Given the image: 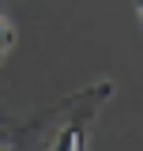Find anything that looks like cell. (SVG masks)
I'll use <instances>...</instances> for the list:
<instances>
[{
    "label": "cell",
    "instance_id": "1",
    "mask_svg": "<svg viewBox=\"0 0 143 151\" xmlns=\"http://www.w3.org/2000/svg\"><path fill=\"white\" fill-rule=\"evenodd\" d=\"M113 91H117V83L109 76H102L87 87H79L75 94H68L56 106V121L38 151H87L90 136H94V121H98L102 106L113 98Z\"/></svg>",
    "mask_w": 143,
    "mask_h": 151
},
{
    "label": "cell",
    "instance_id": "3",
    "mask_svg": "<svg viewBox=\"0 0 143 151\" xmlns=\"http://www.w3.org/2000/svg\"><path fill=\"white\" fill-rule=\"evenodd\" d=\"M136 12H139V15H143V0H136Z\"/></svg>",
    "mask_w": 143,
    "mask_h": 151
},
{
    "label": "cell",
    "instance_id": "4",
    "mask_svg": "<svg viewBox=\"0 0 143 151\" xmlns=\"http://www.w3.org/2000/svg\"><path fill=\"white\" fill-rule=\"evenodd\" d=\"M0 125H4V110H0Z\"/></svg>",
    "mask_w": 143,
    "mask_h": 151
},
{
    "label": "cell",
    "instance_id": "2",
    "mask_svg": "<svg viewBox=\"0 0 143 151\" xmlns=\"http://www.w3.org/2000/svg\"><path fill=\"white\" fill-rule=\"evenodd\" d=\"M11 45H15V27L0 15V64H4V57L11 53Z\"/></svg>",
    "mask_w": 143,
    "mask_h": 151
}]
</instances>
